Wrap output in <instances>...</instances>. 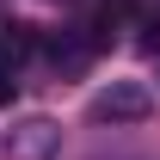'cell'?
<instances>
[{"label":"cell","mask_w":160,"mask_h":160,"mask_svg":"<svg viewBox=\"0 0 160 160\" xmlns=\"http://www.w3.org/2000/svg\"><path fill=\"white\" fill-rule=\"evenodd\" d=\"M148 111H154V92L136 86V80H111V86L92 92V117L99 123H142Z\"/></svg>","instance_id":"obj_1"},{"label":"cell","mask_w":160,"mask_h":160,"mask_svg":"<svg viewBox=\"0 0 160 160\" xmlns=\"http://www.w3.org/2000/svg\"><path fill=\"white\" fill-rule=\"evenodd\" d=\"M56 148H62L56 117H19L6 129V160H56Z\"/></svg>","instance_id":"obj_2"},{"label":"cell","mask_w":160,"mask_h":160,"mask_svg":"<svg viewBox=\"0 0 160 160\" xmlns=\"http://www.w3.org/2000/svg\"><path fill=\"white\" fill-rule=\"evenodd\" d=\"M142 49H160V6L142 12Z\"/></svg>","instance_id":"obj_3"},{"label":"cell","mask_w":160,"mask_h":160,"mask_svg":"<svg viewBox=\"0 0 160 160\" xmlns=\"http://www.w3.org/2000/svg\"><path fill=\"white\" fill-rule=\"evenodd\" d=\"M12 99V68H0V105Z\"/></svg>","instance_id":"obj_4"}]
</instances>
